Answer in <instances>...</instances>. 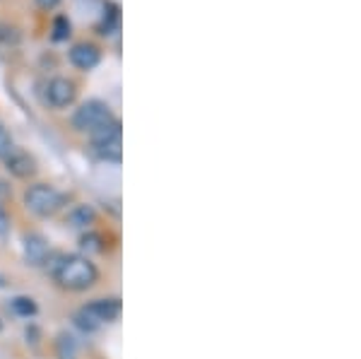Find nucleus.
I'll return each mask as SVG.
<instances>
[{
    "label": "nucleus",
    "mask_w": 361,
    "mask_h": 359,
    "mask_svg": "<svg viewBox=\"0 0 361 359\" xmlns=\"http://www.w3.org/2000/svg\"><path fill=\"white\" fill-rule=\"evenodd\" d=\"M5 195H8V183L0 181V198H5Z\"/></svg>",
    "instance_id": "nucleus-19"
},
{
    "label": "nucleus",
    "mask_w": 361,
    "mask_h": 359,
    "mask_svg": "<svg viewBox=\"0 0 361 359\" xmlns=\"http://www.w3.org/2000/svg\"><path fill=\"white\" fill-rule=\"evenodd\" d=\"M56 352H58V359H75L78 357V340L70 333H61L56 340Z\"/></svg>",
    "instance_id": "nucleus-11"
},
{
    "label": "nucleus",
    "mask_w": 361,
    "mask_h": 359,
    "mask_svg": "<svg viewBox=\"0 0 361 359\" xmlns=\"http://www.w3.org/2000/svg\"><path fill=\"white\" fill-rule=\"evenodd\" d=\"M61 3V0H37V5L42 10H51V8H56V5Z\"/></svg>",
    "instance_id": "nucleus-18"
},
{
    "label": "nucleus",
    "mask_w": 361,
    "mask_h": 359,
    "mask_svg": "<svg viewBox=\"0 0 361 359\" xmlns=\"http://www.w3.org/2000/svg\"><path fill=\"white\" fill-rule=\"evenodd\" d=\"M10 147H13V138H10V133L5 130V126L0 123V159L10 152Z\"/></svg>",
    "instance_id": "nucleus-16"
},
{
    "label": "nucleus",
    "mask_w": 361,
    "mask_h": 359,
    "mask_svg": "<svg viewBox=\"0 0 361 359\" xmlns=\"http://www.w3.org/2000/svg\"><path fill=\"white\" fill-rule=\"evenodd\" d=\"M10 309H13L17 316H27V318L37 314V304L29 297H15L13 302H10Z\"/></svg>",
    "instance_id": "nucleus-13"
},
{
    "label": "nucleus",
    "mask_w": 361,
    "mask_h": 359,
    "mask_svg": "<svg viewBox=\"0 0 361 359\" xmlns=\"http://www.w3.org/2000/svg\"><path fill=\"white\" fill-rule=\"evenodd\" d=\"M5 285V282H3V277H0V287H3Z\"/></svg>",
    "instance_id": "nucleus-20"
},
{
    "label": "nucleus",
    "mask_w": 361,
    "mask_h": 359,
    "mask_svg": "<svg viewBox=\"0 0 361 359\" xmlns=\"http://www.w3.org/2000/svg\"><path fill=\"white\" fill-rule=\"evenodd\" d=\"M121 15H118V5L106 3L104 5V20H102V34H114L118 29Z\"/></svg>",
    "instance_id": "nucleus-12"
},
{
    "label": "nucleus",
    "mask_w": 361,
    "mask_h": 359,
    "mask_svg": "<svg viewBox=\"0 0 361 359\" xmlns=\"http://www.w3.org/2000/svg\"><path fill=\"white\" fill-rule=\"evenodd\" d=\"M94 219H97L94 207L78 205V207H73V210L68 212L66 224H68V227H73V229H85V227H90V224L94 222Z\"/></svg>",
    "instance_id": "nucleus-9"
},
{
    "label": "nucleus",
    "mask_w": 361,
    "mask_h": 359,
    "mask_svg": "<svg viewBox=\"0 0 361 359\" xmlns=\"http://www.w3.org/2000/svg\"><path fill=\"white\" fill-rule=\"evenodd\" d=\"M99 49L92 44H78L70 49V63L80 71H92V68L99 66Z\"/></svg>",
    "instance_id": "nucleus-8"
},
{
    "label": "nucleus",
    "mask_w": 361,
    "mask_h": 359,
    "mask_svg": "<svg viewBox=\"0 0 361 359\" xmlns=\"http://www.w3.org/2000/svg\"><path fill=\"white\" fill-rule=\"evenodd\" d=\"M111 118H114V114H111V107H109L106 102L90 99V102H85L78 111H75L73 126L80 133H92V130H97L99 126L109 123Z\"/></svg>",
    "instance_id": "nucleus-3"
},
{
    "label": "nucleus",
    "mask_w": 361,
    "mask_h": 359,
    "mask_svg": "<svg viewBox=\"0 0 361 359\" xmlns=\"http://www.w3.org/2000/svg\"><path fill=\"white\" fill-rule=\"evenodd\" d=\"M82 314H87L97 326L102 323H109V321H116L121 316V302L118 299H94L92 304H87L82 309Z\"/></svg>",
    "instance_id": "nucleus-5"
},
{
    "label": "nucleus",
    "mask_w": 361,
    "mask_h": 359,
    "mask_svg": "<svg viewBox=\"0 0 361 359\" xmlns=\"http://www.w3.org/2000/svg\"><path fill=\"white\" fill-rule=\"evenodd\" d=\"M70 37V20L68 17H56L54 20V42H63Z\"/></svg>",
    "instance_id": "nucleus-14"
},
{
    "label": "nucleus",
    "mask_w": 361,
    "mask_h": 359,
    "mask_svg": "<svg viewBox=\"0 0 361 359\" xmlns=\"http://www.w3.org/2000/svg\"><path fill=\"white\" fill-rule=\"evenodd\" d=\"M51 256V246L42 234H27L25 236V260L29 265H44Z\"/></svg>",
    "instance_id": "nucleus-7"
},
{
    "label": "nucleus",
    "mask_w": 361,
    "mask_h": 359,
    "mask_svg": "<svg viewBox=\"0 0 361 359\" xmlns=\"http://www.w3.org/2000/svg\"><path fill=\"white\" fill-rule=\"evenodd\" d=\"M10 231V219L5 215V210L0 207V236H5Z\"/></svg>",
    "instance_id": "nucleus-17"
},
{
    "label": "nucleus",
    "mask_w": 361,
    "mask_h": 359,
    "mask_svg": "<svg viewBox=\"0 0 361 359\" xmlns=\"http://www.w3.org/2000/svg\"><path fill=\"white\" fill-rule=\"evenodd\" d=\"M0 331H3V321H0Z\"/></svg>",
    "instance_id": "nucleus-21"
},
{
    "label": "nucleus",
    "mask_w": 361,
    "mask_h": 359,
    "mask_svg": "<svg viewBox=\"0 0 361 359\" xmlns=\"http://www.w3.org/2000/svg\"><path fill=\"white\" fill-rule=\"evenodd\" d=\"M80 246L85 248V251H104L102 246V236L94 234V231H90V234H82V239H80Z\"/></svg>",
    "instance_id": "nucleus-15"
},
{
    "label": "nucleus",
    "mask_w": 361,
    "mask_h": 359,
    "mask_svg": "<svg viewBox=\"0 0 361 359\" xmlns=\"http://www.w3.org/2000/svg\"><path fill=\"white\" fill-rule=\"evenodd\" d=\"M5 169H8L13 176L17 178H29L37 174V159L32 157V154L27 152V150L22 147H10V152L5 154Z\"/></svg>",
    "instance_id": "nucleus-4"
},
{
    "label": "nucleus",
    "mask_w": 361,
    "mask_h": 359,
    "mask_svg": "<svg viewBox=\"0 0 361 359\" xmlns=\"http://www.w3.org/2000/svg\"><path fill=\"white\" fill-rule=\"evenodd\" d=\"M54 277L61 287L73 289V292H82V289H90L97 282L99 270H97V265L85 256H63V258H58V263L54 268Z\"/></svg>",
    "instance_id": "nucleus-1"
},
{
    "label": "nucleus",
    "mask_w": 361,
    "mask_h": 359,
    "mask_svg": "<svg viewBox=\"0 0 361 359\" xmlns=\"http://www.w3.org/2000/svg\"><path fill=\"white\" fill-rule=\"evenodd\" d=\"M94 152L99 154L102 159L106 162H121V138H114V140H99V142H92Z\"/></svg>",
    "instance_id": "nucleus-10"
},
{
    "label": "nucleus",
    "mask_w": 361,
    "mask_h": 359,
    "mask_svg": "<svg viewBox=\"0 0 361 359\" xmlns=\"http://www.w3.org/2000/svg\"><path fill=\"white\" fill-rule=\"evenodd\" d=\"M25 205L34 215L49 217V215H56V212L66 205V195H63L61 190H56L54 186H49V183H34L25 193Z\"/></svg>",
    "instance_id": "nucleus-2"
},
{
    "label": "nucleus",
    "mask_w": 361,
    "mask_h": 359,
    "mask_svg": "<svg viewBox=\"0 0 361 359\" xmlns=\"http://www.w3.org/2000/svg\"><path fill=\"white\" fill-rule=\"evenodd\" d=\"M46 95H49V102L54 104L56 109H63V107H70V104L75 102V97H78V90H75V83L68 78H56L49 83V90H46Z\"/></svg>",
    "instance_id": "nucleus-6"
}]
</instances>
